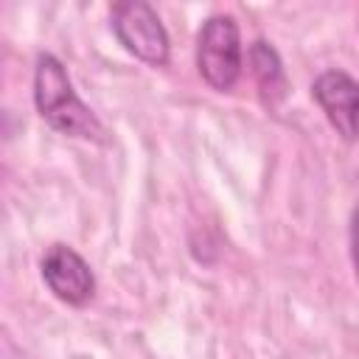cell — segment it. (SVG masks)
Returning <instances> with one entry per match:
<instances>
[{
  "instance_id": "cell-7",
  "label": "cell",
  "mask_w": 359,
  "mask_h": 359,
  "mask_svg": "<svg viewBox=\"0 0 359 359\" xmlns=\"http://www.w3.org/2000/svg\"><path fill=\"white\" fill-rule=\"evenodd\" d=\"M351 255H353V266H356V278H359V205H356L353 222H351Z\"/></svg>"
},
{
  "instance_id": "cell-1",
  "label": "cell",
  "mask_w": 359,
  "mask_h": 359,
  "mask_svg": "<svg viewBox=\"0 0 359 359\" xmlns=\"http://www.w3.org/2000/svg\"><path fill=\"white\" fill-rule=\"evenodd\" d=\"M34 101L42 118L73 137H98L101 123L95 115L84 107V101L76 95L62 62L50 53L36 59V73H34Z\"/></svg>"
},
{
  "instance_id": "cell-2",
  "label": "cell",
  "mask_w": 359,
  "mask_h": 359,
  "mask_svg": "<svg viewBox=\"0 0 359 359\" xmlns=\"http://www.w3.org/2000/svg\"><path fill=\"white\" fill-rule=\"evenodd\" d=\"M196 65L202 79L213 90H230L241 73V36L238 25L227 14L210 17L199 31Z\"/></svg>"
},
{
  "instance_id": "cell-6",
  "label": "cell",
  "mask_w": 359,
  "mask_h": 359,
  "mask_svg": "<svg viewBox=\"0 0 359 359\" xmlns=\"http://www.w3.org/2000/svg\"><path fill=\"white\" fill-rule=\"evenodd\" d=\"M250 62H252V73L261 84V90L269 95V93H283V67H280V59L275 53L272 45H266L264 39H258L252 48H250Z\"/></svg>"
},
{
  "instance_id": "cell-5",
  "label": "cell",
  "mask_w": 359,
  "mask_h": 359,
  "mask_svg": "<svg viewBox=\"0 0 359 359\" xmlns=\"http://www.w3.org/2000/svg\"><path fill=\"white\" fill-rule=\"evenodd\" d=\"M328 123L345 140L359 137V81L342 70H325L311 87Z\"/></svg>"
},
{
  "instance_id": "cell-3",
  "label": "cell",
  "mask_w": 359,
  "mask_h": 359,
  "mask_svg": "<svg viewBox=\"0 0 359 359\" xmlns=\"http://www.w3.org/2000/svg\"><path fill=\"white\" fill-rule=\"evenodd\" d=\"M112 28L121 45L137 59L160 67L168 62V34L157 11L143 0H126L112 6Z\"/></svg>"
},
{
  "instance_id": "cell-4",
  "label": "cell",
  "mask_w": 359,
  "mask_h": 359,
  "mask_svg": "<svg viewBox=\"0 0 359 359\" xmlns=\"http://www.w3.org/2000/svg\"><path fill=\"white\" fill-rule=\"evenodd\" d=\"M42 278H45L48 289L70 306L87 303L93 297V289H95V278H93L90 264L73 247H65V244H53L45 252Z\"/></svg>"
}]
</instances>
